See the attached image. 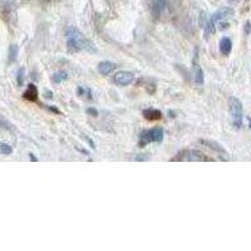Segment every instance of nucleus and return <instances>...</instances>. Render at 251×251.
<instances>
[{"label": "nucleus", "mask_w": 251, "mask_h": 251, "mask_svg": "<svg viewBox=\"0 0 251 251\" xmlns=\"http://www.w3.org/2000/svg\"><path fill=\"white\" fill-rule=\"evenodd\" d=\"M228 109H230V116H231V123L235 128H241L244 121V108L243 103L237 98L231 97L228 100Z\"/></svg>", "instance_id": "nucleus-2"}, {"label": "nucleus", "mask_w": 251, "mask_h": 251, "mask_svg": "<svg viewBox=\"0 0 251 251\" xmlns=\"http://www.w3.org/2000/svg\"><path fill=\"white\" fill-rule=\"evenodd\" d=\"M24 78H25V71H24V68H20L19 71H18V73H17L18 86H23Z\"/></svg>", "instance_id": "nucleus-19"}, {"label": "nucleus", "mask_w": 251, "mask_h": 251, "mask_svg": "<svg viewBox=\"0 0 251 251\" xmlns=\"http://www.w3.org/2000/svg\"><path fill=\"white\" fill-rule=\"evenodd\" d=\"M77 94L79 96V97H84V98H88V100H92V89L89 88V87H84V86L78 87Z\"/></svg>", "instance_id": "nucleus-14"}, {"label": "nucleus", "mask_w": 251, "mask_h": 251, "mask_svg": "<svg viewBox=\"0 0 251 251\" xmlns=\"http://www.w3.org/2000/svg\"><path fill=\"white\" fill-rule=\"evenodd\" d=\"M250 31H251V23L250 22H246L245 26H244V33H245V35H249L250 34Z\"/></svg>", "instance_id": "nucleus-21"}, {"label": "nucleus", "mask_w": 251, "mask_h": 251, "mask_svg": "<svg viewBox=\"0 0 251 251\" xmlns=\"http://www.w3.org/2000/svg\"><path fill=\"white\" fill-rule=\"evenodd\" d=\"M0 128L8 129V131L13 129V125L10 122H9V121L6 120L5 117H4L3 114H0Z\"/></svg>", "instance_id": "nucleus-18"}, {"label": "nucleus", "mask_w": 251, "mask_h": 251, "mask_svg": "<svg viewBox=\"0 0 251 251\" xmlns=\"http://www.w3.org/2000/svg\"><path fill=\"white\" fill-rule=\"evenodd\" d=\"M48 108L50 109L51 112H54V113H59V109L55 108V107H50V106H48Z\"/></svg>", "instance_id": "nucleus-23"}, {"label": "nucleus", "mask_w": 251, "mask_h": 251, "mask_svg": "<svg viewBox=\"0 0 251 251\" xmlns=\"http://www.w3.org/2000/svg\"><path fill=\"white\" fill-rule=\"evenodd\" d=\"M113 80L114 83L120 87L129 86V84L134 80V75L129 71H121L114 75Z\"/></svg>", "instance_id": "nucleus-6"}, {"label": "nucleus", "mask_w": 251, "mask_h": 251, "mask_svg": "<svg viewBox=\"0 0 251 251\" xmlns=\"http://www.w3.org/2000/svg\"><path fill=\"white\" fill-rule=\"evenodd\" d=\"M151 4L152 12L156 15H160L166 9V0H149Z\"/></svg>", "instance_id": "nucleus-12"}, {"label": "nucleus", "mask_w": 251, "mask_h": 251, "mask_svg": "<svg viewBox=\"0 0 251 251\" xmlns=\"http://www.w3.org/2000/svg\"><path fill=\"white\" fill-rule=\"evenodd\" d=\"M232 50V42L228 37H224L220 40V53L223 55H228Z\"/></svg>", "instance_id": "nucleus-9"}, {"label": "nucleus", "mask_w": 251, "mask_h": 251, "mask_svg": "<svg viewBox=\"0 0 251 251\" xmlns=\"http://www.w3.org/2000/svg\"><path fill=\"white\" fill-rule=\"evenodd\" d=\"M163 136H165L163 129L160 128V127L146 129L140 134V142L138 143H140L141 147L149 145V143H160L163 141Z\"/></svg>", "instance_id": "nucleus-4"}, {"label": "nucleus", "mask_w": 251, "mask_h": 251, "mask_svg": "<svg viewBox=\"0 0 251 251\" xmlns=\"http://www.w3.org/2000/svg\"><path fill=\"white\" fill-rule=\"evenodd\" d=\"M67 78H68V75H67L66 72H57V73H54L53 75V77H51V79H53V82L57 83V84H59V83H62L63 80H66Z\"/></svg>", "instance_id": "nucleus-15"}, {"label": "nucleus", "mask_w": 251, "mask_h": 251, "mask_svg": "<svg viewBox=\"0 0 251 251\" xmlns=\"http://www.w3.org/2000/svg\"><path fill=\"white\" fill-rule=\"evenodd\" d=\"M29 156H30V160L31 161H37V158H35V157H34V154H29Z\"/></svg>", "instance_id": "nucleus-25"}, {"label": "nucleus", "mask_w": 251, "mask_h": 251, "mask_svg": "<svg viewBox=\"0 0 251 251\" xmlns=\"http://www.w3.org/2000/svg\"><path fill=\"white\" fill-rule=\"evenodd\" d=\"M200 143H202L203 146H206V147H208V149H210V150H212V151H215L217 154H220V156H221V157L227 156V152H226V150L224 149L223 146L220 145V143H217L216 141L201 140Z\"/></svg>", "instance_id": "nucleus-7"}, {"label": "nucleus", "mask_w": 251, "mask_h": 251, "mask_svg": "<svg viewBox=\"0 0 251 251\" xmlns=\"http://www.w3.org/2000/svg\"><path fill=\"white\" fill-rule=\"evenodd\" d=\"M142 114H143V117L149 121H158L161 120L163 116L162 112L157 108H146L143 109Z\"/></svg>", "instance_id": "nucleus-8"}, {"label": "nucleus", "mask_w": 251, "mask_h": 251, "mask_svg": "<svg viewBox=\"0 0 251 251\" xmlns=\"http://www.w3.org/2000/svg\"><path fill=\"white\" fill-rule=\"evenodd\" d=\"M231 17H234V9L225 6V8L219 9L217 12H215L214 14L210 17V25L215 30V25L217 23H221V22H225V20L230 19Z\"/></svg>", "instance_id": "nucleus-5"}, {"label": "nucleus", "mask_w": 251, "mask_h": 251, "mask_svg": "<svg viewBox=\"0 0 251 251\" xmlns=\"http://www.w3.org/2000/svg\"><path fill=\"white\" fill-rule=\"evenodd\" d=\"M87 114H89L92 117H97L98 111L96 108H93V107H91V108H87Z\"/></svg>", "instance_id": "nucleus-20"}, {"label": "nucleus", "mask_w": 251, "mask_h": 251, "mask_svg": "<svg viewBox=\"0 0 251 251\" xmlns=\"http://www.w3.org/2000/svg\"><path fill=\"white\" fill-rule=\"evenodd\" d=\"M67 48L69 51H87L96 53L97 48L92 40H89L82 31L75 26H69L66 30Z\"/></svg>", "instance_id": "nucleus-1"}, {"label": "nucleus", "mask_w": 251, "mask_h": 251, "mask_svg": "<svg viewBox=\"0 0 251 251\" xmlns=\"http://www.w3.org/2000/svg\"><path fill=\"white\" fill-rule=\"evenodd\" d=\"M249 127H250V129H251V118H249Z\"/></svg>", "instance_id": "nucleus-26"}, {"label": "nucleus", "mask_w": 251, "mask_h": 251, "mask_svg": "<svg viewBox=\"0 0 251 251\" xmlns=\"http://www.w3.org/2000/svg\"><path fill=\"white\" fill-rule=\"evenodd\" d=\"M195 72H194V80L196 83L197 86H203V83H205V77H203V71L199 64H195Z\"/></svg>", "instance_id": "nucleus-13"}, {"label": "nucleus", "mask_w": 251, "mask_h": 251, "mask_svg": "<svg viewBox=\"0 0 251 251\" xmlns=\"http://www.w3.org/2000/svg\"><path fill=\"white\" fill-rule=\"evenodd\" d=\"M18 51H19V48L15 44H12V46L9 47V62H14L17 59Z\"/></svg>", "instance_id": "nucleus-17"}, {"label": "nucleus", "mask_w": 251, "mask_h": 251, "mask_svg": "<svg viewBox=\"0 0 251 251\" xmlns=\"http://www.w3.org/2000/svg\"><path fill=\"white\" fill-rule=\"evenodd\" d=\"M240 0H227V3L228 4H236V3H239Z\"/></svg>", "instance_id": "nucleus-24"}, {"label": "nucleus", "mask_w": 251, "mask_h": 251, "mask_svg": "<svg viewBox=\"0 0 251 251\" xmlns=\"http://www.w3.org/2000/svg\"><path fill=\"white\" fill-rule=\"evenodd\" d=\"M13 153V147L5 142H0V154L4 156H9Z\"/></svg>", "instance_id": "nucleus-16"}, {"label": "nucleus", "mask_w": 251, "mask_h": 251, "mask_svg": "<svg viewBox=\"0 0 251 251\" xmlns=\"http://www.w3.org/2000/svg\"><path fill=\"white\" fill-rule=\"evenodd\" d=\"M172 161L175 162H207L211 160L197 150H183L178 152L176 157L172 158Z\"/></svg>", "instance_id": "nucleus-3"}, {"label": "nucleus", "mask_w": 251, "mask_h": 251, "mask_svg": "<svg viewBox=\"0 0 251 251\" xmlns=\"http://www.w3.org/2000/svg\"><path fill=\"white\" fill-rule=\"evenodd\" d=\"M114 69H116V64L112 62H108V60H106V62H100V64H98V72H100V75H111Z\"/></svg>", "instance_id": "nucleus-10"}, {"label": "nucleus", "mask_w": 251, "mask_h": 251, "mask_svg": "<svg viewBox=\"0 0 251 251\" xmlns=\"http://www.w3.org/2000/svg\"><path fill=\"white\" fill-rule=\"evenodd\" d=\"M23 97L25 98V100H30V102H34V100H38V89L37 87L33 84V83H30L28 86V88H26V91L24 92Z\"/></svg>", "instance_id": "nucleus-11"}, {"label": "nucleus", "mask_w": 251, "mask_h": 251, "mask_svg": "<svg viewBox=\"0 0 251 251\" xmlns=\"http://www.w3.org/2000/svg\"><path fill=\"white\" fill-rule=\"evenodd\" d=\"M46 97L48 98V100H51V98H53V93H51V92H49V91H47L46 92Z\"/></svg>", "instance_id": "nucleus-22"}]
</instances>
